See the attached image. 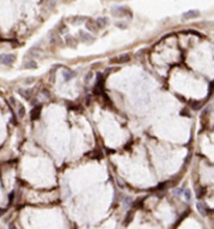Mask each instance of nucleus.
Segmentation results:
<instances>
[{"instance_id": "f257e3e1", "label": "nucleus", "mask_w": 214, "mask_h": 229, "mask_svg": "<svg viewBox=\"0 0 214 229\" xmlns=\"http://www.w3.org/2000/svg\"><path fill=\"white\" fill-rule=\"evenodd\" d=\"M128 61H130V55L128 53H125L111 59L110 63L111 64H123V63H127Z\"/></svg>"}, {"instance_id": "f03ea898", "label": "nucleus", "mask_w": 214, "mask_h": 229, "mask_svg": "<svg viewBox=\"0 0 214 229\" xmlns=\"http://www.w3.org/2000/svg\"><path fill=\"white\" fill-rule=\"evenodd\" d=\"M16 61V56L14 54H1L0 55V64L11 65Z\"/></svg>"}, {"instance_id": "7ed1b4c3", "label": "nucleus", "mask_w": 214, "mask_h": 229, "mask_svg": "<svg viewBox=\"0 0 214 229\" xmlns=\"http://www.w3.org/2000/svg\"><path fill=\"white\" fill-rule=\"evenodd\" d=\"M79 35H80L81 41H84V43H91L94 41V38H93L90 34H87V33H85L83 31H80V32H79Z\"/></svg>"}, {"instance_id": "20e7f679", "label": "nucleus", "mask_w": 214, "mask_h": 229, "mask_svg": "<svg viewBox=\"0 0 214 229\" xmlns=\"http://www.w3.org/2000/svg\"><path fill=\"white\" fill-rule=\"evenodd\" d=\"M41 111H42V106H35L31 111V120H36L40 118Z\"/></svg>"}, {"instance_id": "39448f33", "label": "nucleus", "mask_w": 214, "mask_h": 229, "mask_svg": "<svg viewBox=\"0 0 214 229\" xmlns=\"http://www.w3.org/2000/svg\"><path fill=\"white\" fill-rule=\"evenodd\" d=\"M112 13H113V15L115 16H125L127 10H125V8H123V7H116L112 10Z\"/></svg>"}, {"instance_id": "423d86ee", "label": "nucleus", "mask_w": 214, "mask_h": 229, "mask_svg": "<svg viewBox=\"0 0 214 229\" xmlns=\"http://www.w3.org/2000/svg\"><path fill=\"white\" fill-rule=\"evenodd\" d=\"M197 16H199V12L198 11H188V12L184 13L182 15V18L184 19H190V18H197Z\"/></svg>"}, {"instance_id": "0eeeda50", "label": "nucleus", "mask_w": 214, "mask_h": 229, "mask_svg": "<svg viewBox=\"0 0 214 229\" xmlns=\"http://www.w3.org/2000/svg\"><path fill=\"white\" fill-rule=\"evenodd\" d=\"M95 23H97L98 27H100V28H104V27L108 24V18H100L97 21H95Z\"/></svg>"}, {"instance_id": "6e6552de", "label": "nucleus", "mask_w": 214, "mask_h": 229, "mask_svg": "<svg viewBox=\"0 0 214 229\" xmlns=\"http://www.w3.org/2000/svg\"><path fill=\"white\" fill-rule=\"evenodd\" d=\"M86 27H87L88 30H90V31H92V32L97 31L98 28V25H97V23H95V21L91 20V19H90V20L86 23Z\"/></svg>"}, {"instance_id": "1a4fd4ad", "label": "nucleus", "mask_w": 214, "mask_h": 229, "mask_svg": "<svg viewBox=\"0 0 214 229\" xmlns=\"http://www.w3.org/2000/svg\"><path fill=\"white\" fill-rule=\"evenodd\" d=\"M197 209H198V211L202 216H207V208H205V204H202V202H198L197 203Z\"/></svg>"}, {"instance_id": "9d476101", "label": "nucleus", "mask_w": 214, "mask_h": 229, "mask_svg": "<svg viewBox=\"0 0 214 229\" xmlns=\"http://www.w3.org/2000/svg\"><path fill=\"white\" fill-rule=\"evenodd\" d=\"M63 75H64V78L66 81H68V80L71 79L72 77H74V73L70 70H65L64 72H63Z\"/></svg>"}, {"instance_id": "9b49d317", "label": "nucleus", "mask_w": 214, "mask_h": 229, "mask_svg": "<svg viewBox=\"0 0 214 229\" xmlns=\"http://www.w3.org/2000/svg\"><path fill=\"white\" fill-rule=\"evenodd\" d=\"M66 41H67V43L70 46L76 45V41H74V39H73V37H70V36H68V37L66 38Z\"/></svg>"}, {"instance_id": "f8f14e48", "label": "nucleus", "mask_w": 214, "mask_h": 229, "mask_svg": "<svg viewBox=\"0 0 214 229\" xmlns=\"http://www.w3.org/2000/svg\"><path fill=\"white\" fill-rule=\"evenodd\" d=\"M25 67L28 68H35L36 67H37V64H36L34 61H30V62H28L25 65Z\"/></svg>"}, {"instance_id": "ddd939ff", "label": "nucleus", "mask_w": 214, "mask_h": 229, "mask_svg": "<svg viewBox=\"0 0 214 229\" xmlns=\"http://www.w3.org/2000/svg\"><path fill=\"white\" fill-rule=\"evenodd\" d=\"M24 115H25V109H24V107L21 105L20 107V109H18V116H20V118H23Z\"/></svg>"}, {"instance_id": "4468645a", "label": "nucleus", "mask_w": 214, "mask_h": 229, "mask_svg": "<svg viewBox=\"0 0 214 229\" xmlns=\"http://www.w3.org/2000/svg\"><path fill=\"white\" fill-rule=\"evenodd\" d=\"M132 220H133V215H132V213H128L127 219L125 220V222H127L125 224H128V223H129Z\"/></svg>"}, {"instance_id": "2eb2a0df", "label": "nucleus", "mask_w": 214, "mask_h": 229, "mask_svg": "<svg viewBox=\"0 0 214 229\" xmlns=\"http://www.w3.org/2000/svg\"><path fill=\"white\" fill-rule=\"evenodd\" d=\"M184 195H185V198L187 200H190L191 199V193L189 190H186V191L184 192Z\"/></svg>"}, {"instance_id": "dca6fc26", "label": "nucleus", "mask_w": 214, "mask_h": 229, "mask_svg": "<svg viewBox=\"0 0 214 229\" xmlns=\"http://www.w3.org/2000/svg\"><path fill=\"white\" fill-rule=\"evenodd\" d=\"M9 229H18L16 227V225L14 224V223H10L9 224Z\"/></svg>"}]
</instances>
